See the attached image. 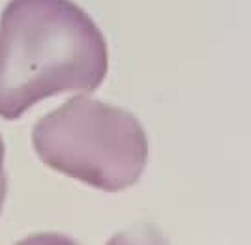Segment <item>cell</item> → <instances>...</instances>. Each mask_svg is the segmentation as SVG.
Masks as SVG:
<instances>
[{"instance_id":"1","label":"cell","mask_w":251,"mask_h":245,"mask_svg":"<svg viewBox=\"0 0 251 245\" xmlns=\"http://www.w3.org/2000/svg\"><path fill=\"white\" fill-rule=\"evenodd\" d=\"M109 71L103 32L74 0H10L0 15V118L43 99L90 94Z\"/></svg>"},{"instance_id":"2","label":"cell","mask_w":251,"mask_h":245,"mask_svg":"<svg viewBox=\"0 0 251 245\" xmlns=\"http://www.w3.org/2000/svg\"><path fill=\"white\" fill-rule=\"evenodd\" d=\"M32 146L49 169L105 193L135 185L148 163V137L137 116L84 96L36 122Z\"/></svg>"},{"instance_id":"3","label":"cell","mask_w":251,"mask_h":245,"mask_svg":"<svg viewBox=\"0 0 251 245\" xmlns=\"http://www.w3.org/2000/svg\"><path fill=\"white\" fill-rule=\"evenodd\" d=\"M4 163H6V146H4L2 137H0V212H2V206L6 200V191H8V178H6Z\"/></svg>"}]
</instances>
